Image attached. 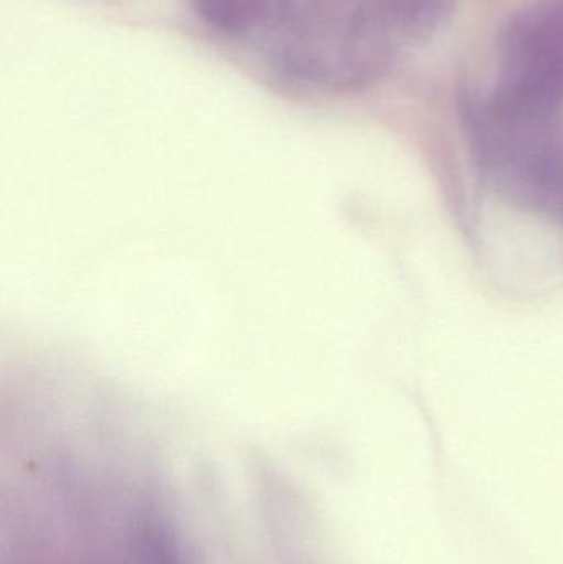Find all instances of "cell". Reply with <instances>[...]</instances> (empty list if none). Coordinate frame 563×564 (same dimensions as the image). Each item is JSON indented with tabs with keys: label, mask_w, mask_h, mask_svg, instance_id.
<instances>
[{
	"label": "cell",
	"mask_w": 563,
	"mask_h": 564,
	"mask_svg": "<svg viewBox=\"0 0 563 564\" xmlns=\"http://www.w3.org/2000/svg\"><path fill=\"white\" fill-rule=\"evenodd\" d=\"M195 12L207 25L227 33H241L257 23L264 0H194Z\"/></svg>",
	"instance_id": "6da1fadb"
}]
</instances>
